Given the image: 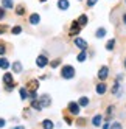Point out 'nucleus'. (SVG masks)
<instances>
[{
  "instance_id": "nucleus-38",
  "label": "nucleus",
  "mask_w": 126,
  "mask_h": 129,
  "mask_svg": "<svg viewBox=\"0 0 126 129\" xmlns=\"http://www.w3.org/2000/svg\"><path fill=\"white\" fill-rule=\"evenodd\" d=\"M41 2H47V0H41Z\"/></svg>"
},
{
  "instance_id": "nucleus-5",
  "label": "nucleus",
  "mask_w": 126,
  "mask_h": 129,
  "mask_svg": "<svg viewBox=\"0 0 126 129\" xmlns=\"http://www.w3.org/2000/svg\"><path fill=\"white\" fill-rule=\"evenodd\" d=\"M75 45H76L78 48H81V50H86L87 48V42L84 39H81V38H76L75 39Z\"/></svg>"
},
{
  "instance_id": "nucleus-34",
  "label": "nucleus",
  "mask_w": 126,
  "mask_h": 129,
  "mask_svg": "<svg viewBox=\"0 0 126 129\" xmlns=\"http://www.w3.org/2000/svg\"><path fill=\"white\" fill-rule=\"evenodd\" d=\"M103 129H109V124H107V123H106V124L103 126Z\"/></svg>"
},
{
  "instance_id": "nucleus-9",
  "label": "nucleus",
  "mask_w": 126,
  "mask_h": 129,
  "mask_svg": "<svg viewBox=\"0 0 126 129\" xmlns=\"http://www.w3.org/2000/svg\"><path fill=\"white\" fill-rule=\"evenodd\" d=\"M3 82L6 86H13V75L11 73H5L3 75Z\"/></svg>"
},
{
  "instance_id": "nucleus-29",
  "label": "nucleus",
  "mask_w": 126,
  "mask_h": 129,
  "mask_svg": "<svg viewBox=\"0 0 126 129\" xmlns=\"http://www.w3.org/2000/svg\"><path fill=\"white\" fill-rule=\"evenodd\" d=\"M5 51H6V47L3 44H0V54H5Z\"/></svg>"
},
{
  "instance_id": "nucleus-21",
  "label": "nucleus",
  "mask_w": 126,
  "mask_h": 129,
  "mask_svg": "<svg viewBox=\"0 0 126 129\" xmlns=\"http://www.w3.org/2000/svg\"><path fill=\"white\" fill-rule=\"evenodd\" d=\"M86 58H87V56H86V53H84V50H83V51L78 54V58H76V59H78L79 62H84V61H86Z\"/></svg>"
},
{
  "instance_id": "nucleus-11",
  "label": "nucleus",
  "mask_w": 126,
  "mask_h": 129,
  "mask_svg": "<svg viewBox=\"0 0 126 129\" xmlns=\"http://www.w3.org/2000/svg\"><path fill=\"white\" fill-rule=\"evenodd\" d=\"M76 22L79 23V26H86V25H87V16H86V14L79 16V19H78Z\"/></svg>"
},
{
  "instance_id": "nucleus-14",
  "label": "nucleus",
  "mask_w": 126,
  "mask_h": 129,
  "mask_svg": "<svg viewBox=\"0 0 126 129\" xmlns=\"http://www.w3.org/2000/svg\"><path fill=\"white\" fill-rule=\"evenodd\" d=\"M31 107H33V109H36V110H41V109H42L41 101H38V100H31Z\"/></svg>"
},
{
  "instance_id": "nucleus-24",
  "label": "nucleus",
  "mask_w": 126,
  "mask_h": 129,
  "mask_svg": "<svg viewBox=\"0 0 126 129\" xmlns=\"http://www.w3.org/2000/svg\"><path fill=\"white\" fill-rule=\"evenodd\" d=\"M38 81H36V79H33V81H30V87H31V90H36V89H38Z\"/></svg>"
},
{
  "instance_id": "nucleus-4",
  "label": "nucleus",
  "mask_w": 126,
  "mask_h": 129,
  "mask_svg": "<svg viewBox=\"0 0 126 129\" xmlns=\"http://www.w3.org/2000/svg\"><path fill=\"white\" fill-rule=\"evenodd\" d=\"M39 101H41V106H42V107H48L50 103H51V100H50L48 95H42V96L39 98Z\"/></svg>"
},
{
  "instance_id": "nucleus-30",
  "label": "nucleus",
  "mask_w": 126,
  "mask_h": 129,
  "mask_svg": "<svg viewBox=\"0 0 126 129\" xmlns=\"http://www.w3.org/2000/svg\"><path fill=\"white\" fill-rule=\"evenodd\" d=\"M111 129H121V124H120V123H114V124L111 126Z\"/></svg>"
},
{
  "instance_id": "nucleus-2",
  "label": "nucleus",
  "mask_w": 126,
  "mask_h": 129,
  "mask_svg": "<svg viewBox=\"0 0 126 129\" xmlns=\"http://www.w3.org/2000/svg\"><path fill=\"white\" fill-rule=\"evenodd\" d=\"M107 76H109V69H107L106 66H103V67L100 69V72H98V78H100L101 81H104Z\"/></svg>"
},
{
  "instance_id": "nucleus-22",
  "label": "nucleus",
  "mask_w": 126,
  "mask_h": 129,
  "mask_svg": "<svg viewBox=\"0 0 126 129\" xmlns=\"http://www.w3.org/2000/svg\"><path fill=\"white\" fill-rule=\"evenodd\" d=\"M114 45H115V41H114V39H111V41H107L106 48H107V50H114Z\"/></svg>"
},
{
  "instance_id": "nucleus-10",
  "label": "nucleus",
  "mask_w": 126,
  "mask_h": 129,
  "mask_svg": "<svg viewBox=\"0 0 126 129\" xmlns=\"http://www.w3.org/2000/svg\"><path fill=\"white\" fill-rule=\"evenodd\" d=\"M39 20H41L39 14H31V16H30V23H31V25H38Z\"/></svg>"
},
{
  "instance_id": "nucleus-33",
  "label": "nucleus",
  "mask_w": 126,
  "mask_h": 129,
  "mask_svg": "<svg viewBox=\"0 0 126 129\" xmlns=\"http://www.w3.org/2000/svg\"><path fill=\"white\" fill-rule=\"evenodd\" d=\"M3 126H5V120L0 118V127H3Z\"/></svg>"
},
{
  "instance_id": "nucleus-35",
  "label": "nucleus",
  "mask_w": 126,
  "mask_h": 129,
  "mask_svg": "<svg viewBox=\"0 0 126 129\" xmlns=\"http://www.w3.org/2000/svg\"><path fill=\"white\" fill-rule=\"evenodd\" d=\"M13 129H25L23 126H17V127H13Z\"/></svg>"
},
{
  "instance_id": "nucleus-12",
  "label": "nucleus",
  "mask_w": 126,
  "mask_h": 129,
  "mask_svg": "<svg viewBox=\"0 0 126 129\" xmlns=\"http://www.w3.org/2000/svg\"><path fill=\"white\" fill-rule=\"evenodd\" d=\"M106 92V86H104V82H100V84L97 86V93L98 95H103Z\"/></svg>"
},
{
  "instance_id": "nucleus-26",
  "label": "nucleus",
  "mask_w": 126,
  "mask_h": 129,
  "mask_svg": "<svg viewBox=\"0 0 126 129\" xmlns=\"http://www.w3.org/2000/svg\"><path fill=\"white\" fill-rule=\"evenodd\" d=\"M16 13L19 14V16H22V14L25 13V8H23V6H17V10H16Z\"/></svg>"
},
{
  "instance_id": "nucleus-16",
  "label": "nucleus",
  "mask_w": 126,
  "mask_h": 129,
  "mask_svg": "<svg viewBox=\"0 0 126 129\" xmlns=\"http://www.w3.org/2000/svg\"><path fill=\"white\" fill-rule=\"evenodd\" d=\"M101 120H103L101 115H95L93 120H92V124H93V126H100V124H101Z\"/></svg>"
},
{
  "instance_id": "nucleus-13",
  "label": "nucleus",
  "mask_w": 126,
  "mask_h": 129,
  "mask_svg": "<svg viewBox=\"0 0 126 129\" xmlns=\"http://www.w3.org/2000/svg\"><path fill=\"white\" fill-rule=\"evenodd\" d=\"M13 70H14L16 73H20V72H22V64H20L19 61H16V62L13 64Z\"/></svg>"
},
{
  "instance_id": "nucleus-6",
  "label": "nucleus",
  "mask_w": 126,
  "mask_h": 129,
  "mask_svg": "<svg viewBox=\"0 0 126 129\" xmlns=\"http://www.w3.org/2000/svg\"><path fill=\"white\" fill-rule=\"evenodd\" d=\"M36 64H38V67H45L48 64V59L41 54V56H38V59H36Z\"/></svg>"
},
{
  "instance_id": "nucleus-3",
  "label": "nucleus",
  "mask_w": 126,
  "mask_h": 129,
  "mask_svg": "<svg viewBox=\"0 0 126 129\" xmlns=\"http://www.w3.org/2000/svg\"><path fill=\"white\" fill-rule=\"evenodd\" d=\"M79 30H81V26H79V23L75 20L73 23H72V26H70L69 34H70V36H75V34H78V33H79Z\"/></svg>"
},
{
  "instance_id": "nucleus-15",
  "label": "nucleus",
  "mask_w": 126,
  "mask_h": 129,
  "mask_svg": "<svg viewBox=\"0 0 126 129\" xmlns=\"http://www.w3.org/2000/svg\"><path fill=\"white\" fill-rule=\"evenodd\" d=\"M42 126H44V129H53V121L51 120H44Z\"/></svg>"
},
{
  "instance_id": "nucleus-1",
  "label": "nucleus",
  "mask_w": 126,
  "mask_h": 129,
  "mask_svg": "<svg viewBox=\"0 0 126 129\" xmlns=\"http://www.w3.org/2000/svg\"><path fill=\"white\" fill-rule=\"evenodd\" d=\"M61 75H62V78H66V79H72L75 76V69L72 66H64L62 70H61Z\"/></svg>"
},
{
  "instance_id": "nucleus-7",
  "label": "nucleus",
  "mask_w": 126,
  "mask_h": 129,
  "mask_svg": "<svg viewBox=\"0 0 126 129\" xmlns=\"http://www.w3.org/2000/svg\"><path fill=\"white\" fill-rule=\"evenodd\" d=\"M69 6H70L69 0H59V2H58V8H59L61 11H66V10H69Z\"/></svg>"
},
{
  "instance_id": "nucleus-20",
  "label": "nucleus",
  "mask_w": 126,
  "mask_h": 129,
  "mask_svg": "<svg viewBox=\"0 0 126 129\" xmlns=\"http://www.w3.org/2000/svg\"><path fill=\"white\" fill-rule=\"evenodd\" d=\"M106 36V30L104 28H98L97 30V38H104Z\"/></svg>"
},
{
  "instance_id": "nucleus-27",
  "label": "nucleus",
  "mask_w": 126,
  "mask_h": 129,
  "mask_svg": "<svg viewBox=\"0 0 126 129\" xmlns=\"http://www.w3.org/2000/svg\"><path fill=\"white\" fill-rule=\"evenodd\" d=\"M5 31H8V26L6 25H0V34H3Z\"/></svg>"
},
{
  "instance_id": "nucleus-17",
  "label": "nucleus",
  "mask_w": 126,
  "mask_h": 129,
  "mask_svg": "<svg viewBox=\"0 0 126 129\" xmlns=\"http://www.w3.org/2000/svg\"><path fill=\"white\" fill-rule=\"evenodd\" d=\"M0 67H2L3 70H6L8 67H10V62H8L5 58H0Z\"/></svg>"
},
{
  "instance_id": "nucleus-32",
  "label": "nucleus",
  "mask_w": 126,
  "mask_h": 129,
  "mask_svg": "<svg viewBox=\"0 0 126 129\" xmlns=\"http://www.w3.org/2000/svg\"><path fill=\"white\" fill-rule=\"evenodd\" d=\"M58 64H59V59H56V61H53V62H51V67H56Z\"/></svg>"
},
{
  "instance_id": "nucleus-28",
  "label": "nucleus",
  "mask_w": 126,
  "mask_h": 129,
  "mask_svg": "<svg viewBox=\"0 0 126 129\" xmlns=\"http://www.w3.org/2000/svg\"><path fill=\"white\" fill-rule=\"evenodd\" d=\"M97 2H98V0H87V6H90V8H92Z\"/></svg>"
},
{
  "instance_id": "nucleus-19",
  "label": "nucleus",
  "mask_w": 126,
  "mask_h": 129,
  "mask_svg": "<svg viewBox=\"0 0 126 129\" xmlns=\"http://www.w3.org/2000/svg\"><path fill=\"white\" fill-rule=\"evenodd\" d=\"M78 104L84 107V106H87V104H89V100H87L86 96H81V98H79V101H78Z\"/></svg>"
},
{
  "instance_id": "nucleus-36",
  "label": "nucleus",
  "mask_w": 126,
  "mask_h": 129,
  "mask_svg": "<svg viewBox=\"0 0 126 129\" xmlns=\"http://www.w3.org/2000/svg\"><path fill=\"white\" fill-rule=\"evenodd\" d=\"M123 20H124V25H126V14L123 16Z\"/></svg>"
},
{
  "instance_id": "nucleus-23",
  "label": "nucleus",
  "mask_w": 126,
  "mask_h": 129,
  "mask_svg": "<svg viewBox=\"0 0 126 129\" xmlns=\"http://www.w3.org/2000/svg\"><path fill=\"white\" fill-rule=\"evenodd\" d=\"M11 31H13V34H20V33H22V26L17 25V26H14V28H13Z\"/></svg>"
},
{
  "instance_id": "nucleus-31",
  "label": "nucleus",
  "mask_w": 126,
  "mask_h": 129,
  "mask_svg": "<svg viewBox=\"0 0 126 129\" xmlns=\"http://www.w3.org/2000/svg\"><path fill=\"white\" fill-rule=\"evenodd\" d=\"M5 17V11H3V8H0V19H3Z\"/></svg>"
},
{
  "instance_id": "nucleus-25",
  "label": "nucleus",
  "mask_w": 126,
  "mask_h": 129,
  "mask_svg": "<svg viewBox=\"0 0 126 129\" xmlns=\"http://www.w3.org/2000/svg\"><path fill=\"white\" fill-rule=\"evenodd\" d=\"M19 93H20V98H22V100H25V98H26V89H23V87H22Z\"/></svg>"
},
{
  "instance_id": "nucleus-18",
  "label": "nucleus",
  "mask_w": 126,
  "mask_h": 129,
  "mask_svg": "<svg viewBox=\"0 0 126 129\" xmlns=\"http://www.w3.org/2000/svg\"><path fill=\"white\" fill-rule=\"evenodd\" d=\"M2 5H3V8L10 10V8H13V0H2Z\"/></svg>"
},
{
  "instance_id": "nucleus-37",
  "label": "nucleus",
  "mask_w": 126,
  "mask_h": 129,
  "mask_svg": "<svg viewBox=\"0 0 126 129\" xmlns=\"http://www.w3.org/2000/svg\"><path fill=\"white\" fill-rule=\"evenodd\" d=\"M124 69H126V61H124Z\"/></svg>"
},
{
  "instance_id": "nucleus-8",
  "label": "nucleus",
  "mask_w": 126,
  "mask_h": 129,
  "mask_svg": "<svg viewBox=\"0 0 126 129\" xmlns=\"http://www.w3.org/2000/svg\"><path fill=\"white\" fill-rule=\"evenodd\" d=\"M69 110L72 114H79V104L78 103H69Z\"/></svg>"
}]
</instances>
